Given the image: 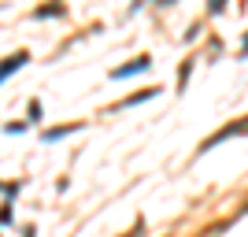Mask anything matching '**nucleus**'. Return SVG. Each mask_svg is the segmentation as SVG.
<instances>
[{"label":"nucleus","instance_id":"obj_1","mask_svg":"<svg viewBox=\"0 0 248 237\" xmlns=\"http://www.w3.org/2000/svg\"><path fill=\"white\" fill-rule=\"evenodd\" d=\"M30 60V56H26V52H15V56H8V60L0 63V82H4V78H8V74H15L22 67V63Z\"/></svg>","mask_w":248,"mask_h":237},{"label":"nucleus","instance_id":"obj_2","mask_svg":"<svg viewBox=\"0 0 248 237\" xmlns=\"http://www.w3.org/2000/svg\"><path fill=\"white\" fill-rule=\"evenodd\" d=\"M141 71H148V56H141V60L119 67V71H115V78H130V74H141Z\"/></svg>","mask_w":248,"mask_h":237},{"label":"nucleus","instance_id":"obj_3","mask_svg":"<svg viewBox=\"0 0 248 237\" xmlns=\"http://www.w3.org/2000/svg\"><path fill=\"white\" fill-rule=\"evenodd\" d=\"M45 15H63L60 4H52V8H37V19H45Z\"/></svg>","mask_w":248,"mask_h":237},{"label":"nucleus","instance_id":"obj_4","mask_svg":"<svg viewBox=\"0 0 248 237\" xmlns=\"http://www.w3.org/2000/svg\"><path fill=\"white\" fill-rule=\"evenodd\" d=\"M159 4H170V0H159Z\"/></svg>","mask_w":248,"mask_h":237}]
</instances>
